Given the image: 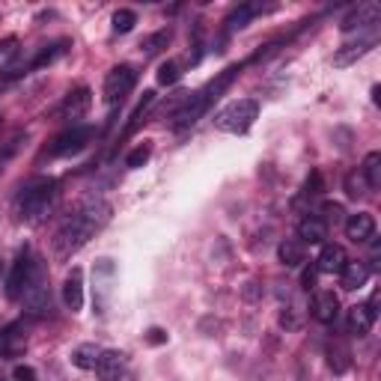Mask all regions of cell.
Returning <instances> with one entry per match:
<instances>
[{
  "label": "cell",
  "instance_id": "ac0fdd59",
  "mask_svg": "<svg viewBox=\"0 0 381 381\" xmlns=\"http://www.w3.org/2000/svg\"><path fill=\"white\" fill-rule=\"evenodd\" d=\"M95 372L102 381H120L125 372V355L122 352H102Z\"/></svg>",
  "mask_w": 381,
  "mask_h": 381
},
{
  "label": "cell",
  "instance_id": "f546056e",
  "mask_svg": "<svg viewBox=\"0 0 381 381\" xmlns=\"http://www.w3.org/2000/svg\"><path fill=\"white\" fill-rule=\"evenodd\" d=\"M137 24V15L131 12V9H120L117 15H113V30L117 33H131Z\"/></svg>",
  "mask_w": 381,
  "mask_h": 381
},
{
  "label": "cell",
  "instance_id": "ba28073f",
  "mask_svg": "<svg viewBox=\"0 0 381 381\" xmlns=\"http://www.w3.org/2000/svg\"><path fill=\"white\" fill-rule=\"evenodd\" d=\"M93 108V93L87 90V87H80V90H75V93H69L60 102V108L54 110V117L57 120H80V117H87V110Z\"/></svg>",
  "mask_w": 381,
  "mask_h": 381
},
{
  "label": "cell",
  "instance_id": "f1b7e54d",
  "mask_svg": "<svg viewBox=\"0 0 381 381\" xmlns=\"http://www.w3.org/2000/svg\"><path fill=\"white\" fill-rule=\"evenodd\" d=\"M179 78H182V72H179V63L167 60V63H161V66H158V84L170 87V84H176Z\"/></svg>",
  "mask_w": 381,
  "mask_h": 381
},
{
  "label": "cell",
  "instance_id": "1f68e13d",
  "mask_svg": "<svg viewBox=\"0 0 381 381\" xmlns=\"http://www.w3.org/2000/svg\"><path fill=\"white\" fill-rule=\"evenodd\" d=\"M319 194H322V173L313 170L304 182V197H319Z\"/></svg>",
  "mask_w": 381,
  "mask_h": 381
},
{
  "label": "cell",
  "instance_id": "9c48e42d",
  "mask_svg": "<svg viewBox=\"0 0 381 381\" xmlns=\"http://www.w3.org/2000/svg\"><path fill=\"white\" fill-rule=\"evenodd\" d=\"M27 349V325L12 322L0 330V357H19Z\"/></svg>",
  "mask_w": 381,
  "mask_h": 381
},
{
  "label": "cell",
  "instance_id": "e575fe53",
  "mask_svg": "<svg viewBox=\"0 0 381 381\" xmlns=\"http://www.w3.org/2000/svg\"><path fill=\"white\" fill-rule=\"evenodd\" d=\"M316 274H319L316 265H313V268H304V274H301V289H307V292L316 289Z\"/></svg>",
  "mask_w": 381,
  "mask_h": 381
},
{
  "label": "cell",
  "instance_id": "5bb4252c",
  "mask_svg": "<svg viewBox=\"0 0 381 381\" xmlns=\"http://www.w3.org/2000/svg\"><path fill=\"white\" fill-rule=\"evenodd\" d=\"M63 301L72 313H80L84 307V271L80 268H72L66 274V283H63Z\"/></svg>",
  "mask_w": 381,
  "mask_h": 381
},
{
  "label": "cell",
  "instance_id": "8d00e7d4",
  "mask_svg": "<svg viewBox=\"0 0 381 381\" xmlns=\"http://www.w3.org/2000/svg\"><path fill=\"white\" fill-rule=\"evenodd\" d=\"M146 340L152 343V345H161V343H167V334H164L161 328H152V330H149V337H146Z\"/></svg>",
  "mask_w": 381,
  "mask_h": 381
},
{
  "label": "cell",
  "instance_id": "d6986e66",
  "mask_svg": "<svg viewBox=\"0 0 381 381\" xmlns=\"http://www.w3.org/2000/svg\"><path fill=\"white\" fill-rule=\"evenodd\" d=\"M375 313L367 307V304H355L352 310H349V330L355 337H367L370 330H372V325H375Z\"/></svg>",
  "mask_w": 381,
  "mask_h": 381
},
{
  "label": "cell",
  "instance_id": "7402d4cb",
  "mask_svg": "<svg viewBox=\"0 0 381 381\" xmlns=\"http://www.w3.org/2000/svg\"><path fill=\"white\" fill-rule=\"evenodd\" d=\"M102 345H95V343H80L78 349L72 352V363L78 370H95L98 367V357H102Z\"/></svg>",
  "mask_w": 381,
  "mask_h": 381
},
{
  "label": "cell",
  "instance_id": "6da1fadb",
  "mask_svg": "<svg viewBox=\"0 0 381 381\" xmlns=\"http://www.w3.org/2000/svg\"><path fill=\"white\" fill-rule=\"evenodd\" d=\"M108 221H110V206L102 203V200H90L84 209H78L72 218L57 229L54 256L57 259H72V254H78Z\"/></svg>",
  "mask_w": 381,
  "mask_h": 381
},
{
  "label": "cell",
  "instance_id": "44dd1931",
  "mask_svg": "<svg viewBox=\"0 0 381 381\" xmlns=\"http://www.w3.org/2000/svg\"><path fill=\"white\" fill-rule=\"evenodd\" d=\"M152 105H155V93H152V90H146V93H143V98L137 102V108L131 110V117H128V125H125V131H122V137H131V135H135V131L143 125L146 113L152 110Z\"/></svg>",
  "mask_w": 381,
  "mask_h": 381
},
{
  "label": "cell",
  "instance_id": "74e56055",
  "mask_svg": "<svg viewBox=\"0 0 381 381\" xmlns=\"http://www.w3.org/2000/svg\"><path fill=\"white\" fill-rule=\"evenodd\" d=\"M280 325H283V328H298V319L292 316V310H283V313H280Z\"/></svg>",
  "mask_w": 381,
  "mask_h": 381
},
{
  "label": "cell",
  "instance_id": "83f0119b",
  "mask_svg": "<svg viewBox=\"0 0 381 381\" xmlns=\"http://www.w3.org/2000/svg\"><path fill=\"white\" fill-rule=\"evenodd\" d=\"M66 51V42H54V45H48V48H42L39 51V57L30 63V69H45V66H51L60 54Z\"/></svg>",
  "mask_w": 381,
  "mask_h": 381
},
{
  "label": "cell",
  "instance_id": "7a4b0ae2",
  "mask_svg": "<svg viewBox=\"0 0 381 381\" xmlns=\"http://www.w3.org/2000/svg\"><path fill=\"white\" fill-rule=\"evenodd\" d=\"M239 72H241V66H229V69L221 75V78H214V80H209V84L203 87V90H197L194 95L188 93V98H185V105H182L176 113H173V128L176 131H185V128H191L197 120L203 117V113L212 108V102L214 98H221V93L224 90H229V84L239 78Z\"/></svg>",
  "mask_w": 381,
  "mask_h": 381
},
{
  "label": "cell",
  "instance_id": "ffe728a7",
  "mask_svg": "<svg viewBox=\"0 0 381 381\" xmlns=\"http://www.w3.org/2000/svg\"><path fill=\"white\" fill-rule=\"evenodd\" d=\"M259 12H265L259 4H241V6H236L233 12H229V19H226V30L229 33H236V30H244L247 24H251Z\"/></svg>",
  "mask_w": 381,
  "mask_h": 381
},
{
  "label": "cell",
  "instance_id": "52a82bcc",
  "mask_svg": "<svg viewBox=\"0 0 381 381\" xmlns=\"http://www.w3.org/2000/svg\"><path fill=\"white\" fill-rule=\"evenodd\" d=\"M95 140V128L90 125H75L69 131H63V135L48 146V155H54V158H66V155H78L80 149H87L90 143Z\"/></svg>",
  "mask_w": 381,
  "mask_h": 381
},
{
  "label": "cell",
  "instance_id": "d6a6232c",
  "mask_svg": "<svg viewBox=\"0 0 381 381\" xmlns=\"http://www.w3.org/2000/svg\"><path fill=\"white\" fill-rule=\"evenodd\" d=\"M322 212H325V218H322L325 224H340L343 221V206L340 203H325Z\"/></svg>",
  "mask_w": 381,
  "mask_h": 381
},
{
  "label": "cell",
  "instance_id": "f35d334b",
  "mask_svg": "<svg viewBox=\"0 0 381 381\" xmlns=\"http://www.w3.org/2000/svg\"><path fill=\"white\" fill-rule=\"evenodd\" d=\"M0 173H4V158H0Z\"/></svg>",
  "mask_w": 381,
  "mask_h": 381
},
{
  "label": "cell",
  "instance_id": "4316f807",
  "mask_svg": "<svg viewBox=\"0 0 381 381\" xmlns=\"http://www.w3.org/2000/svg\"><path fill=\"white\" fill-rule=\"evenodd\" d=\"M363 179H367V188H381V152H370L363 158V167H360Z\"/></svg>",
  "mask_w": 381,
  "mask_h": 381
},
{
  "label": "cell",
  "instance_id": "5b68a950",
  "mask_svg": "<svg viewBox=\"0 0 381 381\" xmlns=\"http://www.w3.org/2000/svg\"><path fill=\"white\" fill-rule=\"evenodd\" d=\"M45 277V271H42V265H39V259H33L27 251L15 259V265H12V271H9V280H6V295L12 298H21L36 280H42Z\"/></svg>",
  "mask_w": 381,
  "mask_h": 381
},
{
  "label": "cell",
  "instance_id": "603a6c76",
  "mask_svg": "<svg viewBox=\"0 0 381 381\" xmlns=\"http://www.w3.org/2000/svg\"><path fill=\"white\" fill-rule=\"evenodd\" d=\"M340 277H343V289H360V286H367L370 268L363 262H345Z\"/></svg>",
  "mask_w": 381,
  "mask_h": 381
},
{
  "label": "cell",
  "instance_id": "d590c367",
  "mask_svg": "<svg viewBox=\"0 0 381 381\" xmlns=\"http://www.w3.org/2000/svg\"><path fill=\"white\" fill-rule=\"evenodd\" d=\"M12 381H36V370L33 367H15Z\"/></svg>",
  "mask_w": 381,
  "mask_h": 381
},
{
  "label": "cell",
  "instance_id": "8fae6325",
  "mask_svg": "<svg viewBox=\"0 0 381 381\" xmlns=\"http://www.w3.org/2000/svg\"><path fill=\"white\" fill-rule=\"evenodd\" d=\"M378 19H381V6L378 4H360V6H355L349 15L343 19V33H352V30H363V27H372V24H378Z\"/></svg>",
  "mask_w": 381,
  "mask_h": 381
},
{
  "label": "cell",
  "instance_id": "9a60e30c",
  "mask_svg": "<svg viewBox=\"0 0 381 381\" xmlns=\"http://www.w3.org/2000/svg\"><path fill=\"white\" fill-rule=\"evenodd\" d=\"M298 239H301V244H325L328 224L319 214H307V218H301V224H298Z\"/></svg>",
  "mask_w": 381,
  "mask_h": 381
},
{
  "label": "cell",
  "instance_id": "30bf717a",
  "mask_svg": "<svg viewBox=\"0 0 381 381\" xmlns=\"http://www.w3.org/2000/svg\"><path fill=\"white\" fill-rule=\"evenodd\" d=\"M21 298H24V307H27L30 316L45 319L48 313H51V292H48V286H45V277L36 280V283H33Z\"/></svg>",
  "mask_w": 381,
  "mask_h": 381
},
{
  "label": "cell",
  "instance_id": "7c38bea8",
  "mask_svg": "<svg viewBox=\"0 0 381 381\" xmlns=\"http://www.w3.org/2000/svg\"><path fill=\"white\" fill-rule=\"evenodd\" d=\"M337 316H340V298L330 289H319L313 295V319L322 325H330L337 322Z\"/></svg>",
  "mask_w": 381,
  "mask_h": 381
},
{
  "label": "cell",
  "instance_id": "8992f818",
  "mask_svg": "<svg viewBox=\"0 0 381 381\" xmlns=\"http://www.w3.org/2000/svg\"><path fill=\"white\" fill-rule=\"evenodd\" d=\"M135 84H137V69L135 66H128V63H122V66H113V69L108 72V78H105V105H120L122 98L135 90Z\"/></svg>",
  "mask_w": 381,
  "mask_h": 381
},
{
  "label": "cell",
  "instance_id": "e0dca14e",
  "mask_svg": "<svg viewBox=\"0 0 381 381\" xmlns=\"http://www.w3.org/2000/svg\"><path fill=\"white\" fill-rule=\"evenodd\" d=\"M372 45H375V36L360 39V42H352V45H343L340 51L334 54V66H337V69H345V66L357 63L360 57H367V54L372 51Z\"/></svg>",
  "mask_w": 381,
  "mask_h": 381
},
{
  "label": "cell",
  "instance_id": "4fadbf2b",
  "mask_svg": "<svg viewBox=\"0 0 381 381\" xmlns=\"http://www.w3.org/2000/svg\"><path fill=\"white\" fill-rule=\"evenodd\" d=\"M345 236H349L355 244H367L375 239V218L370 212H357L345 221Z\"/></svg>",
  "mask_w": 381,
  "mask_h": 381
},
{
  "label": "cell",
  "instance_id": "277c9868",
  "mask_svg": "<svg viewBox=\"0 0 381 381\" xmlns=\"http://www.w3.org/2000/svg\"><path fill=\"white\" fill-rule=\"evenodd\" d=\"M259 117V102L256 98H236L226 108L214 113V128L226 131V135H244Z\"/></svg>",
  "mask_w": 381,
  "mask_h": 381
},
{
  "label": "cell",
  "instance_id": "484cf974",
  "mask_svg": "<svg viewBox=\"0 0 381 381\" xmlns=\"http://www.w3.org/2000/svg\"><path fill=\"white\" fill-rule=\"evenodd\" d=\"M170 39H173V30L170 27L167 30H158V33H152V36H146L140 42V54L143 57H155V54H161L164 48L170 45Z\"/></svg>",
  "mask_w": 381,
  "mask_h": 381
},
{
  "label": "cell",
  "instance_id": "d4e9b609",
  "mask_svg": "<svg viewBox=\"0 0 381 381\" xmlns=\"http://www.w3.org/2000/svg\"><path fill=\"white\" fill-rule=\"evenodd\" d=\"M328 367L334 370V375H343L345 370L352 367V352L345 349L343 343H330L328 345Z\"/></svg>",
  "mask_w": 381,
  "mask_h": 381
},
{
  "label": "cell",
  "instance_id": "4dcf8cb0",
  "mask_svg": "<svg viewBox=\"0 0 381 381\" xmlns=\"http://www.w3.org/2000/svg\"><path fill=\"white\" fill-rule=\"evenodd\" d=\"M149 155H152V146H149V143H140V146L135 149V152H131V155L125 158V164H128L131 170H137V167H143V164L149 161Z\"/></svg>",
  "mask_w": 381,
  "mask_h": 381
},
{
  "label": "cell",
  "instance_id": "836d02e7",
  "mask_svg": "<svg viewBox=\"0 0 381 381\" xmlns=\"http://www.w3.org/2000/svg\"><path fill=\"white\" fill-rule=\"evenodd\" d=\"M345 194H349V197H360L363 194V182L357 179V173L345 176Z\"/></svg>",
  "mask_w": 381,
  "mask_h": 381
},
{
  "label": "cell",
  "instance_id": "ab89813d",
  "mask_svg": "<svg viewBox=\"0 0 381 381\" xmlns=\"http://www.w3.org/2000/svg\"><path fill=\"white\" fill-rule=\"evenodd\" d=\"M0 125H4V120H0Z\"/></svg>",
  "mask_w": 381,
  "mask_h": 381
},
{
  "label": "cell",
  "instance_id": "3957f363",
  "mask_svg": "<svg viewBox=\"0 0 381 381\" xmlns=\"http://www.w3.org/2000/svg\"><path fill=\"white\" fill-rule=\"evenodd\" d=\"M54 200H57V182L48 176H39V179H33L30 185H24V191L19 197V212L27 224H39L51 214Z\"/></svg>",
  "mask_w": 381,
  "mask_h": 381
},
{
  "label": "cell",
  "instance_id": "2e32d148",
  "mask_svg": "<svg viewBox=\"0 0 381 381\" xmlns=\"http://www.w3.org/2000/svg\"><path fill=\"white\" fill-rule=\"evenodd\" d=\"M345 262H349V256H345V251L340 244H322V254L316 259V271H322V274H340Z\"/></svg>",
  "mask_w": 381,
  "mask_h": 381
},
{
  "label": "cell",
  "instance_id": "cb8c5ba5",
  "mask_svg": "<svg viewBox=\"0 0 381 381\" xmlns=\"http://www.w3.org/2000/svg\"><path fill=\"white\" fill-rule=\"evenodd\" d=\"M277 256H280V262H283L286 268H298V265L304 262V244H301V241H295V239L280 241Z\"/></svg>",
  "mask_w": 381,
  "mask_h": 381
}]
</instances>
